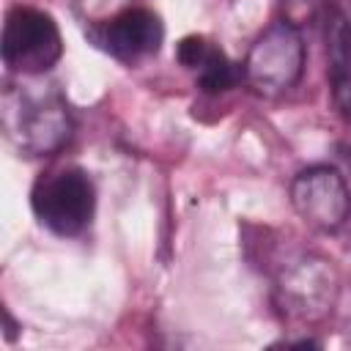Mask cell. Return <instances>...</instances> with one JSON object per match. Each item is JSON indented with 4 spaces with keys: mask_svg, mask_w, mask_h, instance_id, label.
I'll list each match as a JSON object with an SVG mask.
<instances>
[{
    "mask_svg": "<svg viewBox=\"0 0 351 351\" xmlns=\"http://www.w3.org/2000/svg\"><path fill=\"white\" fill-rule=\"evenodd\" d=\"M33 214L44 228L58 236H80L96 208V189L85 170L60 167L44 173L30 192Z\"/></svg>",
    "mask_w": 351,
    "mask_h": 351,
    "instance_id": "1",
    "label": "cell"
},
{
    "mask_svg": "<svg viewBox=\"0 0 351 351\" xmlns=\"http://www.w3.org/2000/svg\"><path fill=\"white\" fill-rule=\"evenodd\" d=\"M63 55L58 22L38 8L16 5L3 25V60L16 74H44Z\"/></svg>",
    "mask_w": 351,
    "mask_h": 351,
    "instance_id": "2",
    "label": "cell"
},
{
    "mask_svg": "<svg viewBox=\"0 0 351 351\" xmlns=\"http://www.w3.org/2000/svg\"><path fill=\"white\" fill-rule=\"evenodd\" d=\"M244 80L266 96H277L293 88L304 69V41L291 22H274L266 27L247 52Z\"/></svg>",
    "mask_w": 351,
    "mask_h": 351,
    "instance_id": "3",
    "label": "cell"
},
{
    "mask_svg": "<svg viewBox=\"0 0 351 351\" xmlns=\"http://www.w3.org/2000/svg\"><path fill=\"white\" fill-rule=\"evenodd\" d=\"M3 115L8 134L30 154H49L69 137V112L55 93L5 90Z\"/></svg>",
    "mask_w": 351,
    "mask_h": 351,
    "instance_id": "4",
    "label": "cell"
},
{
    "mask_svg": "<svg viewBox=\"0 0 351 351\" xmlns=\"http://www.w3.org/2000/svg\"><path fill=\"white\" fill-rule=\"evenodd\" d=\"M291 203L310 228L337 230L351 211V192L335 167L313 165L291 181Z\"/></svg>",
    "mask_w": 351,
    "mask_h": 351,
    "instance_id": "5",
    "label": "cell"
},
{
    "mask_svg": "<svg viewBox=\"0 0 351 351\" xmlns=\"http://www.w3.org/2000/svg\"><path fill=\"white\" fill-rule=\"evenodd\" d=\"M337 296V277L329 261L304 258L282 271L277 282V304L291 321H318L332 313Z\"/></svg>",
    "mask_w": 351,
    "mask_h": 351,
    "instance_id": "6",
    "label": "cell"
},
{
    "mask_svg": "<svg viewBox=\"0 0 351 351\" xmlns=\"http://www.w3.org/2000/svg\"><path fill=\"white\" fill-rule=\"evenodd\" d=\"M162 38H165V25L159 14H154L151 8L129 5L104 25L101 44L112 58L134 63L140 58L154 55L162 47Z\"/></svg>",
    "mask_w": 351,
    "mask_h": 351,
    "instance_id": "7",
    "label": "cell"
},
{
    "mask_svg": "<svg viewBox=\"0 0 351 351\" xmlns=\"http://www.w3.org/2000/svg\"><path fill=\"white\" fill-rule=\"evenodd\" d=\"M326 58L335 101L343 115L351 118V22L337 11L326 19Z\"/></svg>",
    "mask_w": 351,
    "mask_h": 351,
    "instance_id": "8",
    "label": "cell"
},
{
    "mask_svg": "<svg viewBox=\"0 0 351 351\" xmlns=\"http://www.w3.org/2000/svg\"><path fill=\"white\" fill-rule=\"evenodd\" d=\"M192 71H195L197 88L206 93H225L233 85H239V80L244 77V69H239V63H233L217 44H208L206 55Z\"/></svg>",
    "mask_w": 351,
    "mask_h": 351,
    "instance_id": "9",
    "label": "cell"
}]
</instances>
